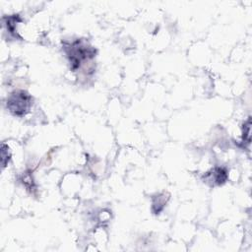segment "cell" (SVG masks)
Wrapping results in <instances>:
<instances>
[{"instance_id": "obj_1", "label": "cell", "mask_w": 252, "mask_h": 252, "mask_svg": "<svg viewBox=\"0 0 252 252\" xmlns=\"http://www.w3.org/2000/svg\"><path fill=\"white\" fill-rule=\"evenodd\" d=\"M7 105L13 114L25 115L31 106V96L24 91L14 92L8 98Z\"/></svg>"}, {"instance_id": "obj_2", "label": "cell", "mask_w": 252, "mask_h": 252, "mask_svg": "<svg viewBox=\"0 0 252 252\" xmlns=\"http://www.w3.org/2000/svg\"><path fill=\"white\" fill-rule=\"evenodd\" d=\"M94 56V50L92 47H88L80 41H76L70 47V52H68V57L73 70L80 67L83 61L93 58Z\"/></svg>"}]
</instances>
